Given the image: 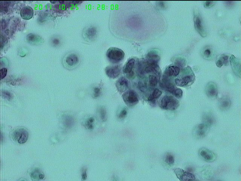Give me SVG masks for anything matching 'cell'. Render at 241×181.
Returning <instances> with one entry per match:
<instances>
[{
    "label": "cell",
    "mask_w": 241,
    "mask_h": 181,
    "mask_svg": "<svg viewBox=\"0 0 241 181\" xmlns=\"http://www.w3.org/2000/svg\"><path fill=\"white\" fill-rule=\"evenodd\" d=\"M179 105L180 103L178 100L172 96H164L160 101V107L166 110H176Z\"/></svg>",
    "instance_id": "1"
},
{
    "label": "cell",
    "mask_w": 241,
    "mask_h": 181,
    "mask_svg": "<svg viewBox=\"0 0 241 181\" xmlns=\"http://www.w3.org/2000/svg\"><path fill=\"white\" fill-rule=\"evenodd\" d=\"M106 56L112 63H117L123 59L125 53L121 49L117 48L112 47L107 51Z\"/></svg>",
    "instance_id": "2"
},
{
    "label": "cell",
    "mask_w": 241,
    "mask_h": 181,
    "mask_svg": "<svg viewBox=\"0 0 241 181\" xmlns=\"http://www.w3.org/2000/svg\"><path fill=\"white\" fill-rule=\"evenodd\" d=\"M28 131L24 128H19L15 130L12 133V138L20 144L25 143L28 140Z\"/></svg>",
    "instance_id": "3"
},
{
    "label": "cell",
    "mask_w": 241,
    "mask_h": 181,
    "mask_svg": "<svg viewBox=\"0 0 241 181\" xmlns=\"http://www.w3.org/2000/svg\"><path fill=\"white\" fill-rule=\"evenodd\" d=\"M124 102L129 107H133L139 102L138 96L134 90H130L125 91L122 96Z\"/></svg>",
    "instance_id": "4"
},
{
    "label": "cell",
    "mask_w": 241,
    "mask_h": 181,
    "mask_svg": "<svg viewBox=\"0 0 241 181\" xmlns=\"http://www.w3.org/2000/svg\"><path fill=\"white\" fill-rule=\"evenodd\" d=\"M209 127L204 123L200 124L194 128L193 130V135L195 138L202 139L207 135Z\"/></svg>",
    "instance_id": "5"
},
{
    "label": "cell",
    "mask_w": 241,
    "mask_h": 181,
    "mask_svg": "<svg viewBox=\"0 0 241 181\" xmlns=\"http://www.w3.org/2000/svg\"><path fill=\"white\" fill-rule=\"evenodd\" d=\"M199 154L203 160L208 162H214L217 158L214 153L207 148H203L200 149Z\"/></svg>",
    "instance_id": "6"
},
{
    "label": "cell",
    "mask_w": 241,
    "mask_h": 181,
    "mask_svg": "<svg viewBox=\"0 0 241 181\" xmlns=\"http://www.w3.org/2000/svg\"><path fill=\"white\" fill-rule=\"evenodd\" d=\"M194 21L195 28L196 30L202 37H206L207 35V32L204 29L202 18L199 14L196 13L195 14Z\"/></svg>",
    "instance_id": "7"
},
{
    "label": "cell",
    "mask_w": 241,
    "mask_h": 181,
    "mask_svg": "<svg viewBox=\"0 0 241 181\" xmlns=\"http://www.w3.org/2000/svg\"><path fill=\"white\" fill-rule=\"evenodd\" d=\"M176 176L181 181H193L195 180V177L192 173L185 171L181 168H176L174 170Z\"/></svg>",
    "instance_id": "8"
},
{
    "label": "cell",
    "mask_w": 241,
    "mask_h": 181,
    "mask_svg": "<svg viewBox=\"0 0 241 181\" xmlns=\"http://www.w3.org/2000/svg\"><path fill=\"white\" fill-rule=\"evenodd\" d=\"M194 74L192 71L189 74L186 75L180 78H176L175 80L176 85L179 87H184L194 81Z\"/></svg>",
    "instance_id": "9"
},
{
    "label": "cell",
    "mask_w": 241,
    "mask_h": 181,
    "mask_svg": "<svg viewBox=\"0 0 241 181\" xmlns=\"http://www.w3.org/2000/svg\"><path fill=\"white\" fill-rule=\"evenodd\" d=\"M121 68L120 65L110 66L106 68L105 72L109 78H115L119 75Z\"/></svg>",
    "instance_id": "10"
},
{
    "label": "cell",
    "mask_w": 241,
    "mask_h": 181,
    "mask_svg": "<svg viewBox=\"0 0 241 181\" xmlns=\"http://www.w3.org/2000/svg\"><path fill=\"white\" fill-rule=\"evenodd\" d=\"M79 62V58L77 54L71 53L67 55L65 58L64 63L67 67H76Z\"/></svg>",
    "instance_id": "11"
},
{
    "label": "cell",
    "mask_w": 241,
    "mask_h": 181,
    "mask_svg": "<svg viewBox=\"0 0 241 181\" xmlns=\"http://www.w3.org/2000/svg\"><path fill=\"white\" fill-rule=\"evenodd\" d=\"M205 93L209 98H216L218 95V88L216 84L213 82L208 83L205 88Z\"/></svg>",
    "instance_id": "12"
},
{
    "label": "cell",
    "mask_w": 241,
    "mask_h": 181,
    "mask_svg": "<svg viewBox=\"0 0 241 181\" xmlns=\"http://www.w3.org/2000/svg\"><path fill=\"white\" fill-rule=\"evenodd\" d=\"M229 60L234 73L236 76L240 78L241 65L240 61L233 55L231 56Z\"/></svg>",
    "instance_id": "13"
},
{
    "label": "cell",
    "mask_w": 241,
    "mask_h": 181,
    "mask_svg": "<svg viewBox=\"0 0 241 181\" xmlns=\"http://www.w3.org/2000/svg\"><path fill=\"white\" fill-rule=\"evenodd\" d=\"M116 87L119 92L120 93L125 92L129 87L128 80L126 78L122 77L116 81Z\"/></svg>",
    "instance_id": "14"
},
{
    "label": "cell",
    "mask_w": 241,
    "mask_h": 181,
    "mask_svg": "<svg viewBox=\"0 0 241 181\" xmlns=\"http://www.w3.org/2000/svg\"><path fill=\"white\" fill-rule=\"evenodd\" d=\"M22 18L25 20H30L34 15V11L32 7L25 6L22 8L20 12Z\"/></svg>",
    "instance_id": "15"
},
{
    "label": "cell",
    "mask_w": 241,
    "mask_h": 181,
    "mask_svg": "<svg viewBox=\"0 0 241 181\" xmlns=\"http://www.w3.org/2000/svg\"><path fill=\"white\" fill-rule=\"evenodd\" d=\"M31 178L32 180L39 181L44 178L45 175L42 171L39 168H35L32 171L30 174Z\"/></svg>",
    "instance_id": "16"
},
{
    "label": "cell",
    "mask_w": 241,
    "mask_h": 181,
    "mask_svg": "<svg viewBox=\"0 0 241 181\" xmlns=\"http://www.w3.org/2000/svg\"><path fill=\"white\" fill-rule=\"evenodd\" d=\"M27 41L33 45H39L42 43V38L41 36L36 34L30 33L27 35Z\"/></svg>",
    "instance_id": "17"
},
{
    "label": "cell",
    "mask_w": 241,
    "mask_h": 181,
    "mask_svg": "<svg viewBox=\"0 0 241 181\" xmlns=\"http://www.w3.org/2000/svg\"><path fill=\"white\" fill-rule=\"evenodd\" d=\"M180 72V68L175 66H170L165 69L164 75L168 77L176 76L178 75Z\"/></svg>",
    "instance_id": "18"
},
{
    "label": "cell",
    "mask_w": 241,
    "mask_h": 181,
    "mask_svg": "<svg viewBox=\"0 0 241 181\" xmlns=\"http://www.w3.org/2000/svg\"><path fill=\"white\" fill-rule=\"evenodd\" d=\"M147 62L150 63L158 64L160 60V57L155 51L149 52L147 55Z\"/></svg>",
    "instance_id": "19"
},
{
    "label": "cell",
    "mask_w": 241,
    "mask_h": 181,
    "mask_svg": "<svg viewBox=\"0 0 241 181\" xmlns=\"http://www.w3.org/2000/svg\"><path fill=\"white\" fill-rule=\"evenodd\" d=\"M135 60L134 58H132L129 59L126 63L123 68V72L125 73L128 74L133 71Z\"/></svg>",
    "instance_id": "20"
},
{
    "label": "cell",
    "mask_w": 241,
    "mask_h": 181,
    "mask_svg": "<svg viewBox=\"0 0 241 181\" xmlns=\"http://www.w3.org/2000/svg\"><path fill=\"white\" fill-rule=\"evenodd\" d=\"M203 120L204 123L209 126V127L214 124L215 121L214 117L210 113H205L203 116Z\"/></svg>",
    "instance_id": "21"
},
{
    "label": "cell",
    "mask_w": 241,
    "mask_h": 181,
    "mask_svg": "<svg viewBox=\"0 0 241 181\" xmlns=\"http://www.w3.org/2000/svg\"><path fill=\"white\" fill-rule=\"evenodd\" d=\"M97 30L96 27H91L87 29L85 32V36L87 39L92 40L96 37Z\"/></svg>",
    "instance_id": "22"
},
{
    "label": "cell",
    "mask_w": 241,
    "mask_h": 181,
    "mask_svg": "<svg viewBox=\"0 0 241 181\" xmlns=\"http://www.w3.org/2000/svg\"><path fill=\"white\" fill-rule=\"evenodd\" d=\"M63 121L64 125L67 128L72 127L75 123L74 118L68 115H64L63 116Z\"/></svg>",
    "instance_id": "23"
},
{
    "label": "cell",
    "mask_w": 241,
    "mask_h": 181,
    "mask_svg": "<svg viewBox=\"0 0 241 181\" xmlns=\"http://www.w3.org/2000/svg\"><path fill=\"white\" fill-rule=\"evenodd\" d=\"M220 108L222 110H226L231 107V102L230 100L228 98H222L219 102Z\"/></svg>",
    "instance_id": "24"
},
{
    "label": "cell",
    "mask_w": 241,
    "mask_h": 181,
    "mask_svg": "<svg viewBox=\"0 0 241 181\" xmlns=\"http://www.w3.org/2000/svg\"><path fill=\"white\" fill-rule=\"evenodd\" d=\"M162 92L161 91L158 89H155L154 91L148 98L149 101L152 102L153 103H155L156 99H158L161 96Z\"/></svg>",
    "instance_id": "25"
},
{
    "label": "cell",
    "mask_w": 241,
    "mask_h": 181,
    "mask_svg": "<svg viewBox=\"0 0 241 181\" xmlns=\"http://www.w3.org/2000/svg\"><path fill=\"white\" fill-rule=\"evenodd\" d=\"M213 52L211 48L206 47L204 48L202 52V55L204 58L206 59H210L212 58Z\"/></svg>",
    "instance_id": "26"
},
{
    "label": "cell",
    "mask_w": 241,
    "mask_h": 181,
    "mask_svg": "<svg viewBox=\"0 0 241 181\" xmlns=\"http://www.w3.org/2000/svg\"><path fill=\"white\" fill-rule=\"evenodd\" d=\"M94 118L93 117L89 118L86 121L85 124V127L88 130H93L94 127Z\"/></svg>",
    "instance_id": "27"
},
{
    "label": "cell",
    "mask_w": 241,
    "mask_h": 181,
    "mask_svg": "<svg viewBox=\"0 0 241 181\" xmlns=\"http://www.w3.org/2000/svg\"><path fill=\"white\" fill-rule=\"evenodd\" d=\"M175 158L173 155L170 153H168L165 158V162L168 165L172 166L175 163Z\"/></svg>",
    "instance_id": "28"
},
{
    "label": "cell",
    "mask_w": 241,
    "mask_h": 181,
    "mask_svg": "<svg viewBox=\"0 0 241 181\" xmlns=\"http://www.w3.org/2000/svg\"><path fill=\"white\" fill-rule=\"evenodd\" d=\"M149 82L150 85L151 87H155L157 85L158 80L156 76L150 75L149 76Z\"/></svg>",
    "instance_id": "29"
},
{
    "label": "cell",
    "mask_w": 241,
    "mask_h": 181,
    "mask_svg": "<svg viewBox=\"0 0 241 181\" xmlns=\"http://www.w3.org/2000/svg\"><path fill=\"white\" fill-rule=\"evenodd\" d=\"M10 3V2L8 1L1 2V12L7 13L8 12Z\"/></svg>",
    "instance_id": "30"
},
{
    "label": "cell",
    "mask_w": 241,
    "mask_h": 181,
    "mask_svg": "<svg viewBox=\"0 0 241 181\" xmlns=\"http://www.w3.org/2000/svg\"><path fill=\"white\" fill-rule=\"evenodd\" d=\"M100 117L103 121L105 122L107 120V112L105 108L101 107L100 109Z\"/></svg>",
    "instance_id": "31"
},
{
    "label": "cell",
    "mask_w": 241,
    "mask_h": 181,
    "mask_svg": "<svg viewBox=\"0 0 241 181\" xmlns=\"http://www.w3.org/2000/svg\"><path fill=\"white\" fill-rule=\"evenodd\" d=\"M2 95L3 98L8 100H10L12 99V96L10 92L8 91H3L2 92Z\"/></svg>",
    "instance_id": "32"
},
{
    "label": "cell",
    "mask_w": 241,
    "mask_h": 181,
    "mask_svg": "<svg viewBox=\"0 0 241 181\" xmlns=\"http://www.w3.org/2000/svg\"><path fill=\"white\" fill-rule=\"evenodd\" d=\"M173 94L174 95L175 97L180 98L182 97V95H183V91L181 89L177 88L175 89Z\"/></svg>",
    "instance_id": "33"
},
{
    "label": "cell",
    "mask_w": 241,
    "mask_h": 181,
    "mask_svg": "<svg viewBox=\"0 0 241 181\" xmlns=\"http://www.w3.org/2000/svg\"><path fill=\"white\" fill-rule=\"evenodd\" d=\"M101 89L98 87H96L95 88L94 91H93V96L95 98L99 97L100 94H101Z\"/></svg>",
    "instance_id": "34"
},
{
    "label": "cell",
    "mask_w": 241,
    "mask_h": 181,
    "mask_svg": "<svg viewBox=\"0 0 241 181\" xmlns=\"http://www.w3.org/2000/svg\"><path fill=\"white\" fill-rule=\"evenodd\" d=\"M220 58V59L222 60L223 63L224 65L227 66L229 65V58H228V57L227 55H222Z\"/></svg>",
    "instance_id": "35"
},
{
    "label": "cell",
    "mask_w": 241,
    "mask_h": 181,
    "mask_svg": "<svg viewBox=\"0 0 241 181\" xmlns=\"http://www.w3.org/2000/svg\"><path fill=\"white\" fill-rule=\"evenodd\" d=\"M216 3V1H205L204 3V6L206 8H211L214 6Z\"/></svg>",
    "instance_id": "36"
},
{
    "label": "cell",
    "mask_w": 241,
    "mask_h": 181,
    "mask_svg": "<svg viewBox=\"0 0 241 181\" xmlns=\"http://www.w3.org/2000/svg\"><path fill=\"white\" fill-rule=\"evenodd\" d=\"M51 43L52 45H54V46H57L60 44V40L59 38H53L51 40Z\"/></svg>",
    "instance_id": "37"
},
{
    "label": "cell",
    "mask_w": 241,
    "mask_h": 181,
    "mask_svg": "<svg viewBox=\"0 0 241 181\" xmlns=\"http://www.w3.org/2000/svg\"><path fill=\"white\" fill-rule=\"evenodd\" d=\"M7 72V69L6 68H3L0 70V78L1 79H3L6 76Z\"/></svg>",
    "instance_id": "38"
},
{
    "label": "cell",
    "mask_w": 241,
    "mask_h": 181,
    "mask_svg": "<svg viewBox=\"0 0 241 181\" xmlns=\"http://www.w3.org/2000/svg\"><path fill=\"white\" fill-rule=\"evenodd\" d=\"M127 114V111L125 109H124L119 114V118L120 119H123L125 118Z\"/></svg>",
    "instance_id": "39"
},
{
    "label": "cell",
    "mask_w": 241,
    "mask_h": 181,
    "mask_svg": "<svg viewBox=\"0 0 241 181\" xmlns=\"http://www.w3.org/2000/svg\"><path fill=\"white\" fill-rule=\"evenodd\" d=\"M138 87L139 88L140 90L142 91H145L146 87L145 86V84L142 83L141 82H139L138 83Z\"/></svg>",
    "instance_id": "40"
},
{
    "label": "cell",
    "mask_w": 241,
    "mask_h": 181,
    "mask_svg": "<svg viewBox=\"0 0 241 181\" xmlns=\"http://www.w3.org/2000/svg\"><path fill=\"white\" fill-rule=\"evenodd\" d=\"M86 169H84L81 174L82 180L85 181L86 180L87 178Z\"/></svg>",
    "instance_id": "41"
},
{
    "label": "cell",
    "mask_w": 241,
    "mask_h": 181,
    "mask_svg": "<svg viewBox=\"0 0 241 181\" xmlns=\"http://www.w3.org/2000/svg\"><path fill=\"white\" fill-rule=\"evenodd\" d=\"M185 63V62L183 59H178L176 60V64L178 66H180V67H182Z\"/></svg>",
    "instance_id": "42"
},
{
    "label": "cell",
    "mask_w": 241,
    "mask_h": 181,
    "mask_svg": "<svg viewBox=\"0 0 241 181\" xmlns=\"http://www.w3.org/2000/svg\"><path fill=\"white\" fill-rule=\"evenodd\" d=\"M224 3L226 6L229 7L234 6L235 3L234 1H225Z\"/></svg>",
    "instance_id": "43"
},
{
    "label": "cell",
    "mask_w": 241,
    "mask_h": 181,
    "mask_svg": "<svg viewBox=\"0 0 241 181\" xmlns=\"http://www.w3.org/2000/svg\"><path fill=\"white\" fill-rule=\"evenodd\" d=\"M216 64L217 66L219 68L221 67L224 65V63L220 58L217 61Z\"/></svg>",
    "instance_id": "44"
},
{
    "label": "cell",
    "mask_w": 241,
    "mask_h": 181,
    "mask_svg": "<svg viewBox=\"0 0 241 181\" xmlns=\"http://www.w3.org/2000/svg\"><path fill=\"white\" fill-rule=\"evenodd\" d=\"M158 7H159L160 8H165V4L164 2H158Z\"/></svg>",
    "instance_id": "45"
},
{
    "label": "cell",
    "mask_w": 241,
    "mask_h": 181,
    "mask_svg": "<svg viewBox=\"0 0 241 181\" xmlns=\"http://www.w3.org/2000/svg\"><path fill=\"white\" fill-rule=\"evenodd\" d=\"M187 171L188 172L191 173V172H193V169L191 167H189L187 168Z\"/></svg>",
    "instance_id": "46"
},
{
    "label": "cell",
    "mask_w": 241,
    "mask_h": 181,
    "mask_svg": "<svg viewBox=\"0 0 241 181\" xmlns=\"http://www.w3.org/2000/svg\"><path fill=\"white\" fill-rule=\"evenodd\" d=\"M59 2L60 3H64L65 2L64 1H59Z\"/></svg>",
    "instance_id": "47"
}]
</instances>
